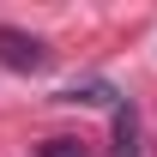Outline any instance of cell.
<instances>
[{
  "mask_svg": "<svg viewBox=\"0 0 157 157\" xmlns=\"http://www.w3.org/2000/svg\"><path fill=\"white\" fill-rule=\"evenodd\" d=\"M115 157H145V151H139V109H133V103L115 109Z\"/></svg>",
  "mask_w": 157,
  "mask_h": 157,
  "instance_id": "cell-3",
  "label": "cell"
},
{
  "mask_svg": "<svg viewBox=\"0 0 157 157\" xmlns=\"http://www.w3.org/2000/svg\"><path fill=\"white\" fill-rule=\"evenodd\" d=\"M55 103H85V109H121V91L115 85H109V78H85V85H67V91H60Z\"/></svg>",
  "mask_w": 157,
  "mask_h": 157,
  "instance_id": "cell-2",
  "label": "cell"
},
{
  "mask_svg": "<svg viewBox=\"0 0 157 157\" xmlns=\"http://www.w3.org/2000/svg\"><path fill=\"white\" fill-rule=\"evenodd\" d=\"M0 67H12V73H42V67H48V42L30 36V30L0 24Z\"/></svg>",
  "mask_w": 157,
  "mask_h": 157,
  "instance_id": "cell-1",
  "label": "cell"
},
{
  "mask_svg": "<svg viewBox=\"0 0 157 157\" xmlns=\"http://www.w3.org/2000/svg\"><path fill=\"white\" fill-rule=\"evenodd\" d=\"M36 157H91V151H85L78 139H42V145H36Z\"/></svg>",
  "mask_w": 157,
  "mask_h": 157,
  "instance_id": "cell-4",
  "label": "cell"
}]
</instances>
